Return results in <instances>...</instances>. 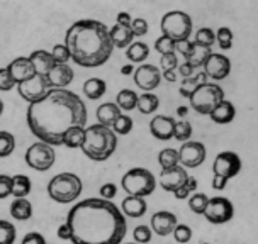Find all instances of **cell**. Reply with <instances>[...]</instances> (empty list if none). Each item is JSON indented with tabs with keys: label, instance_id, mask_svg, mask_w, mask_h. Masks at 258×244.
<instances>
[{
	"label": "cell",
	"instance_id": "c3c4849f",
	"mask_svg": "<svg viewBox=\"0 0 258 244\" xmlns=\"http://www.w3.org/2000/svg\"><path fill=\"white\" fill-rule=\"evenodd\" d=\"M131 32L135 38H143V36L148 34V22H146L145 19H141V17H136V19L131 21Z\"/></svg>",
	"mask_w": 258,
	"mask_h": 244
},
{
	"label": "cell",
	"instance_id": "277c9868",
	"mask_svg": "<svg viewBox=\"0 0 258 244\" xmlns=\"http://www.w3.org/2000/svg\"><path fill=\"white\" fill-rule=\"evenodd\" d=\"M117 148V136L110 127L92 124L85 127L82 151L92 161H105L114 154Z\"/></svg>",
	"mask_w": 258,
	"mask_h": 244
},
{
	"label": "cell",
	"instance_id": "9f6ffc18",
	"mask_svg": "<svg viewBox=\"0 0 258 244\" xmlns=\"http://www.w3.org/2000/svg\"><path fill=\"white\" fill-rule=\"evenodd\" d=\"M178 73H180L183 78H188V76L196 75V68H194L192 64H188V63H183V64L178 66Z\"/></svg>",
	"mask_w": 258,
	"mask_h": 244
},
{
	"label": "cell",
	"instance_id": "484cf974",
	"mask_svg": "<svg viewBox=\"0 0 258 244\" xmlns=\"http://www.w3.org/2000/svg\"><path fill=\"white\" fill-rule=\"evenodd\" d=\"M207 80H209V78L206 76L204 71L197 73V75H194V76L183 78V80L180 82V87H178V92H180L182 97H185V99H190V97L194 95V92L199 89L201 85L207 84Z\"/></svg>",
	"mask_w": 258,
	"mask_h": 244
},
{
	"label": "cell",
	"instance_id": "db71d44e",
	"mask_svg": "<svg viewBox=\"0 0 258 244\" xmlns=\"http://www.w3.org/2000/svg\"><path fill=\"white\" fill-rule=\"evenodd\" d=\"M192 48H194V41L190 39H187V41H180V43H175V53H180L183 58H187L188 54H190L192 51Z\"/></svg>",
	"mask_w": 258,
	"mask_h": 244
},
{
	"label": "cell",
	"instance_id": "9a60e30c",
	"mask_svg": "<svg viewBox=\"0 0 258 244\" xmlns=\"http://www.w3.org/2000/svg\"><path fill=\"white\" fill-rule=\"evenodd\" d=\"M202 68H204L202 71L206 73L207 78H211V80H214V82H221L229 75V71H231V61H229V58L224 56V54L213 53L207 58V61L204 63Z\"/></svg>",
	"mask_w": 258,
	"mask_h": 244
},
{
	"label": "cell",
	"instance_id": "d6986e66",
	"mask_svg": "<svg viewBox=\"0 0 258 244\" xmlns=\"http://www.w3.org/2000/svg\"><path fill=\"white\" fill-rule=\"evenodd\" d=\"M175 119L170 116H155L150 122V132L160 141H168L173 137Z\"/></svg>",
	"mask_w": 258,
	"mask_h": 244
},
{
	"label": "cell",
	"instance_id": "74e56055",
	"mask_svg": "<svg viewBox=\"0 0 258 244\" xmlns=\"http://www.w3.org/2000/svg\"><path fill=\"white\" fill-rule=\"evenodd\" d=\"M190 136H192V126L190 122L182 119V121L175 122V127H173V137L177 141H190Z\"/></svg>",
	"mask_w": 258,
	"mask_h": 244
},
{
	"label": "cell",
	"instance_id": "f546056e",
	"mask_svg": "<svg viewBox=\"0 0 258 244\" xmlns=\"http://www.w3.org/2000/svg\"><path fill=\"white\" fill-rule=\"evenodd\" d=\"M126 56L131 63H143L146 58L150 56V48L143 41H133L131 46L127 48Z\"/></svg>",
	"mask_w": 258,
	"mask_h": 244
},
{
	"label": "cell",
	"instance_id": "be15d7a7",
	"mask_svg": "<svg viewBox=\"0 0 258 244\" xmlns=\"http://www.w3.org/2000/svg\"><path fill=\"white\" fill-rule=\"evenodd\" d=\"M187 112H188V107H185V105H182V107H178V109H177V116H178V117H182V119L187 116Z\"/></svg>",
	"mask_w": 258,
	"mask_h": 244
},
{
	"label": "cell",
	"instance_id": "e0dca14e",
	"mask_svg": "<svg viewBox=\"0 0 258 244\" xmlns=\"http://www.w3.org/2000/svg\"><path fill=\"white\" fill-rule=\"evenodd\" d=\"M73 78H75V73H73V70L68 64H54L48 75H46V82L49 85V90L64 89V87L72 84Z\"/></svg>",
	"mask_w": 258,
	"mask_h": 244
},
{
	"label": "cell",
	"instance_id": "91938a15",
	"mask_svg": "<svg viewBox=\"0 0 258 244\" xmlns=\"http://www.w3.org/2000/svg\"><path fill=\"white\" fill-rule=\"evenodd\" d=\"M131 21H133V17L129 16L127 12H119L116 17V24L119 26H131Z\"/></svg>",
	"mask_w": 258,
	"mask_h": 244
},
{
	"label": "cell",
	"instance_id": "7a4b0ae2",
	"mask_svg": "<svg viewBox=\"0 0 258 244\" xmlns=\"http://www.w3.org/2000/svg\"><path fill=\"white\" fill-rule=\"evenodd\" d=\"M73 244H121L126 237V217L110 200L85 199L67 217Z\"/></svg>",
	"mask_w": 258,
	"mask_h": 244
},
{
	"label": "cell",
	"instance_id": "836d02e7",
	"mask_svg": "<svg viewBox=\"0 0 258 244\" xmlns=\"http://www.w3.org/2000/svg\"><path fill=\"white\" fill-rule=\"evenodd\" d=\"M116 104L121 110H135L138 104V94L131 89H122L117 94Z\"/></svg>",
	"mask_w": 258,
	"mask_h": 244
},
{
	"label": "cell",
	"instance_id": "5b68a950",
	"mask_svg": "<svg viewBox=\"0 0 258 244\" xmlns=\"http://www.w3.org/2000/svg\"><path fill=\"white\" fill-rule=\"evenodd\" d=\"M84 183L75 173H59L48 183L49 199L58 204H73L82 195Z\"/></svg>",
	"mask_w": 258,
	"mask_h": 244
},
{
	"label": "cell",
	"instance_id": "ac0fdd59",
	"mask_svg": "<svg viewBox=\"0 0 258 244\" xmlns=\"http://www.w3.org/2000/svg\"><path fill=\"white\" fill-rule=\"evenodd\" d=\"M177 224V215L173 212L160 210V212H155L153 217H151V231L158 234V236H168V234L173 232Z\"/></svg>",
	"mask_w": 258,
	"mask_h": 244
},
{
	"label": "cell",
	"instance_id": "94428289",
	"mask_svg": "<svg viewBox=\"0 0 258 244\" xmlns=\"http://www.w3.org/2000/svg\"><path fill=\"white\" fill-rule=\"evenodd\" d=\"M161 76H163L167 82H172V84H173V82H177V71H175V70L163 71V73H161Z\"/></svg>",
	"mask_w": 258,
	"mask_h": 244
},
{
	"label": "cell",
	"instance_id": "ba28073f",
	"mask_svg": "<svg viewBox=\"0 0 258 244\" xmlns=\"http://www.w3.org/2000/svg\"><path fill=\"white\" fill-rule=\"evenodd\" d=\"M188 100H190V107L197 114L209 116L216 105L224 100V90L218 84H209L207 82V84L201 85L194 92V95Z\"/></svg>",
	"mask_w": 258,
	"mask_h": 244
},
{
	"label": "cell",
	"instance_id": "4fadbf2b",
	"mask_svg": "<svg viewBox=\"0 0 258 244\" xmlns=\"http://www.w3.org/2000/svg\"><path fill=\"white\" fill-rule=\"evenodd\" d=\"M241 172V159L233 151H223L214 158L213 173L218 177H223L226 180H231Z\"/></svg>",
	"mask_w": 258,
	"mask_h": 244
},
{
	"label": "cell",
	"instance_id": "8992f818",
	"mask_svg": "<svg viewBox=\"0 0 258 244\" xmlns=\"http://www.w3.org/2000/svg\"><path fill=\"white\" fill-rule=\"evenodd\" d=\"M121 187L127 195L133 197H148L155 192L156 178L146 168H131L121 178Z\"/></svg>",
	"mask_w": 258,
	"mask_h": 244
},
{
	"label": "cell",
	"instance_id": "d4e9b609",
	"mask_svg": "<svg viewBox=\"0 0 258 244\" xmlns=\"http://www.w3.org/2000/svg\"><path fill=\"white\" fill-rule=\"evenodd\" d=\"M234 116H236V109H234V105L226 99L216 105L213 109V112L209 114L211 121L216 124H229L234 119Z\"/></svg>",
	"mask_w": 258,
	"mask_h": 244
},
{
	"label": "cell",
	"instance_id": "d590c367",
	"mask_svg": "<svg viewBox=\"0 0 258 244\" xmlns=\"http://www.w3.org/2000/svg\"><path fill=\"white\" fill-rule=\"evenodd\" d=\"M16 149V137L9 131H0V158H7Z\"/></svg>",
	"mask_w": 258,
	"mask_h": 244
},
{
	"label": "cell",
	"instance_id": "f907efd6",
	"mask_svg": "<svg viewBox=\"0 0 258 244\" xmlns=\"http://www.w3.org/2000/svg\"><path fill=\"white\" fill-rule=\"evenodd\" d=\"M160 68L163 71H168V70H177L178 68V58L177 54L172 53V54H163L160 58Z\"/></svg>",
	"mask_w": 258,
	"mask_h": 244
},
{
	"label": "cell",
	"instance_id": "60d3db41",
	"mask_svg": "<svg viewBox=\"0 0 258 244\" xmlns=\"http://www.w3.org/2000/svg\"><path fill=\"white\" fill-rule=\"evenodd\" d=\"M194 43L199 44V46H206V48H211L216 43V34L213 29L209 27H201L199 31L196 32V39Z\"/></svg>",
	"mask_w": 258,
	"mask_h": 244
},
{
	"label": "cell",
	"instance_id": "2e32d148",
	"mask_svg": "<svg viewBox=\"0 0 258 244\" xmlns=\"http://www.w3.org/2000/svg\"><path fill=\"white\" fill-rule=\"evenodd\" d=\"M188 180V173L183 167H173L168 170H161L160 172V185L163 190L175 192L177 188H180L183 183Z\"/></svg>",
	"mask_w": 258,
	"mask_h": 244
},
{
	"label": "cell",
	"instance_id": "680465c9",
	"mask_svg": "<svg viewBox=\"0 0 258 244\" xmlns=\"http://www.w3.org/2000/svg\"><path fill=\"white\" fill-rule=\"evenodd\" d=\"M211 185H213L214 190H224L226 185H228V180L223 177H218V175H214L213 177V182H211Z\"/></svg>",
	"mask_w": 258,
	"mask_h": 244
},
{
	"label": "cell",
	"instance_id": "f5cc1de1",
	"mask_svg": "<svg viewBox=\"0 0 258 244\" xmlns=\"http://www.w3.org/2000/svg\"><path fill=\"white\" fill-rule=\"evenodd\" d=\"M116 195H117V187L114 185V183H104V185L100 187V199L112 202V199Z\"/></svg>",
	"mask_w": 258,
	"mask_h": 244
},
{
	"label": "cell",
	"instance_id": "f1b7e54d",
	"mask_svg": "<svg viewBox=\"0 0 258 244\" xmlns=\"http://www.w3.org/2000/svg\"><path fill=\"white\" fill-rule=\"evenodd\" d=\"M31 188H32V183L29 180V177H26V175H16V177H12L11 190H12L14 199H26L31 193Z\"/></svg>",
	"mask_w": 258,
	"mask_h": 244
},
{
	"label": "cell",
	"instance_id": "ab89813d",
	"mask_svg": "<svg viewBox=\"0 0 258 244\" xmlns=\"http://www.w3.org/2000/svg\"><path fill=\"white\" fill-rule=\"evenodd\" d=\"M207 202H209V197H207L206 193H194L190 199H188V209H190L194 214L202 215L207 207Z\"/></svg>",
	"mask_w": 258,
	"mask_h": 244
},
{
	"label": "cell",
	"instance_id": "83f0119b",
	"mask_svg": "<svg viewBox=\"0 0 258 244\" xmlns=\"http://www.w3.org/2000/svg\"><path fill=\"white\" fill-rule=\"evenodd\" d=\"M11 215L16 220H29L32 217V204L27 199H14L11 204Z\"/></svg>",
	"mask_w": 258,
	"mask_h": 244
},
{
	"label": "cell",
	"instance_id": "30bf717a",
	"mask_svg": "<svg viewBox=\"0 0 258 244\" xmlns=\"http://www.w3.org/2000/svg\"><path fill=\"white\" fill-rule=\"evenodd\" d=\"M202 215L211 224H226L234 217V207L231 200L226 197H213L207 202V207Z\"/></svg>",
	"mask_w": 258,
	"mask_h": 244
},
{
	"label": "cell",
	"instance_id": "e7e4bbea",
	"mask_svg": "<svg viewBox=\"0 0 258 244\" xmlns=\"http://www.w3.org/2000/svg\"><path fill=\"white\" fill-rule=\"evenodd\" d=\"M4 114V102H2V99H0V116Z\"/></svg>",
	"mask_w": 258,
	"mask_h": 244
},
{
	"label": "cell",
	"instance_id": "b9f144b4",
	"mask_svg": "<svg viewBox=\"0 0 258 244\" xmlns=\"http://www.w3.org/2000/svg\"><path fill=\"white\" fill-rule=\"evenodd\" d=\"M216 34V41H218L219 48L226 51V49H231L233 48V32L229 27H219L218 32H214Z\"/></svg>",
	"mask_w": 258,
	"mask_h": 244
},
{
	"label": "cell",
	"instance_id": "9c48e42d",
	"mask_svg": "<svg viewBox=\"0 0 258 244\" xmlns=\"http://www.w3.org/2000/svg\"><path fill=\"white\" fill-rule=\"evenodd\" d=\"M24 159L27 167L36 170V172H48L56 161V153H54L53 146L46 144L43 141H36L34 144L27 148Z\"/></svg>",
	"mask_w": 258,
	"mask_h": 244
},
{
	"label": "cell",
	"instance_id": "e575fe53",
	"mask_svg": "<svg viewBox=\"0 0 258 244\" xmlns=\"http://www.w3.org/2000/svg\"><path fill=\"white\" fill-rule=\"evenodd\" d=\"M158 163L161 170L178 167V151L173 148H165L158 153Z\"/></svg>",
	"mask_w": 258,
	"mask_h": 244
},
{
	"label": "cell",
	"instance_id": "7dc6e473",
	"mask_svg": "<svg viewBox=\"0 0 258 244\" xmlns=\"http://www.w3.org/2000/svg\"><path fill=\"white\" fill-rule=\"evenodd\" d=\"M14 87H17V84L12 78L9 68H0V92H11Z\"/></svg>",
	"mask_w": 258,
	"mask_h": 244
},
{
	"label": "cell",
	"instance_id": "681fc988",
	"mask_svg": "<svg viewBox=\"0 0 258 244\" xmlns=\"http://www.w3.org/2000/svg\"><path fill=\"white\" fill-rule=\"evenodd\" d=\"M133 236H135V241L138 244H146L151 241L153 231L150 229V225H138L135 229V232H133Z\"/></svg>",
	"mask_w": 258,
	"mask_h": 244
},
{
	"label": "cell",
	"instance_id": "5bb4252c",
	"mask_svg": "<svg viewBox=\"0 0 258 244\" xmlns=\"http://www.w3.org/2000/svg\"><path fill=\"white\" fill-rule=\"evenodd\" d=\"M135 84L136 87H140L143 92H151L155 90L156 87L160 85L161 82V71L158 66L155 64H148V63H143L141 66L135 68Z\"/></svg>",
	"mask_w": 258,
	"mask_h": 244
},
{
	"label": "cell",
	"instance_id": "7bdbcfd3",
	"mask_svg": "<svg viewBox=\"0 0 258 244\" xmlns=\"http://www.w3.org/2000/svg\"><path fill=\"white\" fill-rule=\"evenodd\" d=\"M196 190H197V180L194 177H188V180L183 183L180 188H177V190L173 192V195L177 200H185L190 197V193H194Z\"/></svg>",
	"mask_w": 258,
	"mask_h": 244
},
{
	"label": "cell",
	"instance_id": "603a6c76",
	"mask_svg": "<svg viewBox=\"0 0 258 244\" xmlns=\"http://www.w3.org/2000/svg\"><path fill=\"white\" fill-rule=\"evenodd\" d=\"M109 34H110V41H112V46L114 48H119V49H124V48H129L135 39L131 32V27L129 26H112L109 29Z\"/></svg>",
	"mask_w": 258,
	"mask_h": 244
},
{
	"label": "cell",
	"instance_id": "8fae6325",
	"mask_svg": "<svg viewBox=\"0 0 258 244\" xmlns=\"http://www.w3.org/2000/svg\"><path fill=\"white\" fill-rule=\"evenodd\" d=\"M17 92H19V95L31 105L34 102H39V100L48 94L49 85H48V82H46V76L36 73L34 76L17 84Z\"/></svg>",
	"mask_w": 258,
	"mask_h": 244
},
{
	"label": "cell",
	"instance_id": "f6af8a7d",
	"mask_svg": "<svg viewBox=\"0 0 258 244\" xmlns=\"http://www.w3.org/2000/svg\"><path fill=\"white\" fill-rule=\"evenodd\" d=\"M155 49L161 54V56H163V54H172V53H175V41L161 34L160 38L155 41Z\"/></svg>",
	"mask_w": 258,
	"mask_h": 244
},
{
	"label": "cell",
	"instance_id": "4316f807",
	"mask_svg": "<svg viewBox=\"0 0 258 244\" xmlns=\"http://www.w3.org/2000/svg\"><path fill=\"white\" fill-rule=\"evenodd\" d=\"M160 107V99L151 92H145V94L138 95V104L136 109L140 110L145 116H150V114L156 112V109Z\"/></svg>",
	"mask_w": 258,
	"mask_h": 244
},
{
	"label": "cell",
	"instance_id": "6125c7cd",
	"mask_svg": "<svg viewBox=\"0 0 258 244\" xmlns=\"http://www.w3.org/2000/svg\"><path fill=\"white\" fill-rule=\"evenodd\" d=\"M121 73L122 75H133V73H135V66H133V64H124L121 68Z\"/></svg>",
	"mask_w": 258,
	"mask_h": 244
},
{
	"label": "cell",
	"instance_id": "03108f58",
	"mask_svg": "<svg viewBox=\"0 0 258 244\" xmlns=\"http://www.w3.org/2000/svg\"><path fill=\"white\" fill-rule=\"evenodd\" d=\"M124 244H136V242H124Z\"/></svg>",
	"mask_w": 258,
	"mask_h": 244
},
{
	"label": "cell",
	"instance_id": "3957f363",
	"mask_svg": "<svg viewBox=\"0 0 258 244\" xmlns=\"http://www.w3.org/2000/svg\"><path fill=\"white\" fill-rule=\"evenodd\" d=\"M64 46L72 59L84 68H97L110 58L114 51L109 27L95 19L77 21L64 34Z\"/></svg>",
	"mask_w": 258,
	"mask_h": 244
},
{
	"label": "cell",
	"instance_id": "52a82bcc",
	"mask_svg": "<svg viewBox=\"0 0 258 244\" xmlns=\"http://www.w3.org/2000/svg\"><path fill=\"white\" fill-rule=\"evenodd\" d=\"M160 29L163 36H167L175 43H180V41L190 39L194 24L190 16L183 11H170L161 17Z\"/></svg>",
	"mask_w": 258,
	"mask_h": 244
},
{
	"label": "cell",
	"instance_id": "4dcf8cb0",
	"mask_svg": "<svg viewBox=\"0 0 258 244\" xmlns=\"http://www.w3.org/2000/svg\"><path fill=\"white\" fill-rule=\"evenodd\" d=\"M84 136H85V127L82 126H73L64 132L63 136V146L70 149H77L82 148V142H84Z\"/></svg>",
	"mask_w": 258,
	"mask_h": 244
},
{
	"label": "cell",
	"instance_id": "1f68e13d",
	"mask_svg": "<svg viewBox=\"0 0 258 244\" xmlns=\"http://www.w3.org/2000/svg\"><path fill=\"white\" fill-rule=\"evenodd\" d=\"M213 54V51H211V48H206V46H199L194 43V48L190 54L185 58V63L192 64L194 68H201L204 66V63L207 61V58Z\"/></svg>",
	"mask_w": 258,
	"mask_h": 244
},
{
	"label": "cell",
	"instance_id": "f35d334b",
	"mask_svg": "<svg viewBox=\"0 0 258 244\" xmlns=\"http://www.w3.org/2000/svg\"><path fill=\"white\" fill-rule=\"evenodd\" d=\"M16 236H17V232H16L14 224L9 222V220L0 219V244H14Z\"/></svg>",
	"mask_w": 258,
	"mask_h": 244
},
{
	"label": "cell",
	"instance_id": "8d00e7d4",
	"mask_svg": "<svg viewBox=\"0 0 258 244\" xmlns=\"http://www.w3.org/2000/svg\"><path fill=\"white\" fill-rule=\"evenodd\" d=\"M114 131V134L116 136H126L129 134V132L133 131V119L126 116V114H121L117 119H116V122L112 124V127H110Z\"/></svg>",
	"mask_w": 258,
	"mask_h": 244
},
{
	"label": "cell",
	"instance_id": "11a10c76",
	"mask_svg": "<svg viewBox=\"0 0 258 244\" xmlns=\"http://www.w3.org/2000/svg\"><path fill=\"white\" fill-rule=\"evenodd\" d=\"M21 244H46V239L39 232H27Z\"/></svg>",
	"mask_w": 258,
	"mask_h": 244
},
{
	"label": "cell",
	"instance_id": "cb8c5ba5",
	"mask_svg": "<svg viewBox=\"0 0 258 244\" xmlns=\"http://www.w3.org/2000/svg\"><path fill=\"white\" fill-rule=\"evenodd\" d=\"M122 110L117 107L116 102H105L97 109L95 116H97V124L100 126H105V127H112V124L116 122V119L121 116Z\"/></svg>",
	"mask_w": 258,
	"mask_h": 244
},
{
	"label": "cell",
	"instance_id": "816d5d0a",
	"mask_svg": "<svg viewBox=\"0 0 258 244\" xmlns=\"http://www.w3.org/2000/svg\"><path fill=\"white\" fill-rule=\"evenodd\" d=\"M11 188H12V177H9V175H0V200L12 195Z\"/></svg>",
	"mask_w": 258,
	"mask_h": 244
},
{
	"label": "cell",
	"instance_id": "7c38bea8",
	"mask_svg": "<svg viewBox=\"0 0 258 244\" xmlns=\"http://www.w3.org/2000/svg\"><path fill=\"white\" fill-rule=\"evenodd\" d=\"M178 151V165L185 170L188 168H197L207 158L206 146L199 141H185Z\"/></svg>",
	"mask_w": 258,
	"mask_h": 244
},
{
	"label": "cell",
	"instance_id": "ffe728a7",
	"mask_svg": "<svg viewBox=\"0 0 258 244\" xmlns=\"http://www.w3.org/2000/svg\"><path fill=\"white\" fill-rule=\"evenodd\" d=\"M7 68H9V71H11L12 78L16 80V84H21V82H24V80H27V78L36 75L34 66H32L29 56L16 58L14 61L9 63Z\"/></svg>",
	"mask_w": 258,
	"mask_h": 244
},
{
	"label": "cell",
	"instance_id": "d6a6232c",
	"mask_svg": "<svg viewBox=\"0 0 258 244\" xmlns=\"http://www.w3.org/2000/svg\"><path fill=\"white\" fill-rule=\"evenodd\" d=\"M105 90H107V85L102 78H89L84 84V94L90 100H99L105 94Z\"/></svg>",
	"mask_w": 258,
	"mask_h": 244
},
{
	"label": "cell",
	"instance_id": "7402d4cb",
	"mask_svg": "<svg viewBox=\"0 0 258 244\" xmlns=\"http://www.w3.org/2000/svg\"><path fill=\"white\" fill-rule=\"evenodd\" d=\"M121 212L126 215V217H133V219H138V217H143L148 210V204L143 197H133V195H127L126 199L122 200V207H121Z\"/></svg>",
	"mask_w": 258,
	"mask_h": 244
},
{
	"label": "cell",
	"instance_id": "bcb514c9",
	"mask_svg": "<svg viewBox=\"0 0 258 244\" xmlns=\"http://www.w3.org/2000/svg\"><path fill=\"white\" fill-rule=\"evenodd\" d=\"M172 234H173L175 241L180 242V244H185L192 239V229L185 224H177Z\"/></svg>",
	"mask_w": 258,
	"mask_h": 244
},
{
	"label": "cell",
	"instance_id": "44dd1931",
	"mask_svg": "<svg viewBox=\"0 0 258 244\" xmlns=\"http://www.w3.org/2000/svg\"><path fill=\"white\" fill-rule=\"evenodd\" d=\"M29 59H31L32 66H34V71L43 76L48 75L49 70L56 64L53 61L51 51H46V49H36V51H32L29 54Z\"/></svg>",
	"mask_w": 258,
	"mask_h": 244
},
{
	"label": "cell",
	"instance_id": "6da1fadb",
	"mask_svg": "<svg viewBox=\"0 0 258 244\" xmlns=\"http://www.w3.org/2000/svg\"><path fill=\"white\" fill-rule=\"evenodd\" d=\"M27 126L31 132L49 146H63V136L73 126H87V107L75 92L51 89L39 102L27 109Z\"/></svg>",
	"mask_w": 258,
	"mask_h": 244
},
{
	"label": "cell",
	"instance_id": "6f0895ef",
	"mask_svg": "<svg viewBox=\"0 0 258 244\" xmlns=\"http://www.w3.org/2000/svg\"><path fill=\"white\" fill-rule=\"evenodd\" d=\"M58 237L63 239V241H70L72 239V232H70V227H68V224L64 222L58 227Z\"/></svg>",
	"mask_w": 258,
	"mask_h": 244
},
{
	"label": "cell",
	"instance_id": "ee69618b",
	"mask_svg": "<svg viewBox=\"0 0 258 244\" xmlns=\"http://www.w3.org/2000/svg\"><path fill=\"white\" fill-rule=\"evenodd\" d=\"M51 56L56 64H68V59H72L70 51L64 44H54L51 49Z\"/></svg>",
	"mask_w": 258,
	"mask_h": 244
}]
</instances>
